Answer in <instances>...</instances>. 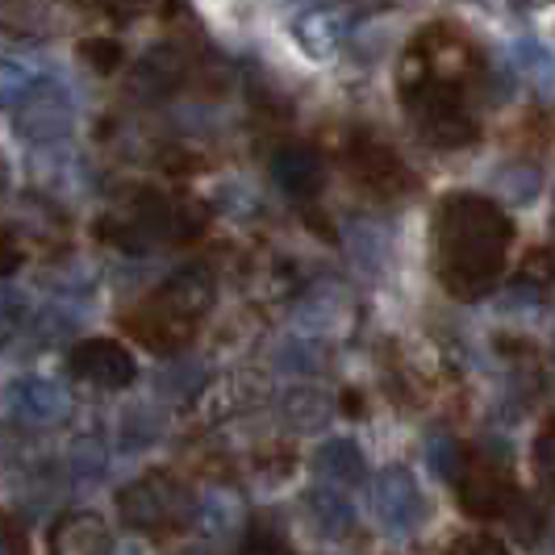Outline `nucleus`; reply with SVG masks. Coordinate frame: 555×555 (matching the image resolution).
Wrapping results in <instances>:
<instances>
[{"label":"nucleus","mask_w":555,"mask_h":555,"mask_svg":"<svg viewBox=\"0 0 555 555\" xmlns=\"http://www.w3.org/2000/svg\"><path fill=\"white\" fill-rule=\"evenodd\" d=\"M514 243V225L489 196L455 193L439 209V276L443 284L476 301L493 293V284L505 272V255Z\"/></svg>","instance_id":"f257e3e1"},{"label":"nucleus","mask_w":555,"mask_h":555,"mask_svg":"<svg viewBox=\"0 0 555 555\" xmlns=\"http://www.w3.org/2000/svg\"><path fill=\"white\" fill-rule=\"evenodd\" d=\"M209 306H214V272L205 263H193V268H180L171 280H164L126 318V326L151 351H180L196 334V322L209 313Z\"/></svg>","instance_id":"f03ea898"},{"label":"nucleus","mask_w":555,"mask_h":555,"mask_svg":"<svg viewBox=\"0 0 555 555\" xmlns=\"http://www.w3.org/2000/svg\"><path fill=\"white\" fill-rule=\"evenodd\" d=\"M468 80H447L430 76L414 63L401 67V92H405V113L414 130L430 146H468L476 139V113Z\"/></svg>","instance_id":"7ed1b4c3"},{"label":"nucleus","mask_w":555,"mask_h":555,"mask_svg":"<svg viewBox=\"0 0 555 555\" xmlns=\"http://www.w3.org/2000/svg\"><path fill=\"white\" fill-rule=\"evenodd\" d=\"M201 209L180 205L164 193H139L130 196L113 218H105V238L121 250H155V247H180L201 234Z\"/></svg>","instance_id":"20e7f679"},{"label":"nucleus","mask_w":555,"mask_h":555,"mask_svg":"<svg viewBox=\"0 0 555 555\" xmlns=\"http://www.w3.org/2000/svg\"><path fill=\"white\" fill-rule=\"evenodd\" d=\"M117 509L126 518L130 530H142V534H171V530H184L193 522L196 501L189 493V485H180L171 473H151L134 480L121 498H117Z\"/></svg>","instance_id":"39448f33"},{"label":"nucleus","mask_w":555,"mask_h":555,"mask_svg":"<svg viewBox=\"0 0 555 555\" xmlns=\"http://www.w3.org/2000/svg\"><path fill=\"white\" fill-rule=\"evenodd\" d=\"M451 480H455V498L460 505L480 518V522H493L505 518L514 505H518V489L509 480V464L493 460L489 451H455V464H451Z\"/></svg>","instance_id":"423d86ee"},{"label":"nucleus","mask_w":555,"mask_h":555,"mask_svg":"<svg viewBox=\"0 0 555 555\" xmlns=\"http://www.w3.org/2000/svg\"><path fill=\"white\" fill-rule=\"evenodd\" d=\"M76 126V96L59 80H38L22 88L17 101V130L29 142H59Z\"/></svg>","instance_id":"0eeeda50"},{"label":"nucleus","mask_w":555,"mask_h":555,"mask_svg":"<svg viewBox=\"0 0 555 555\" xmlns=\"http://www.w3.org/2000/svg\"><path fill=\"white\" fill-rule=\"evenodd\" d=\"M351 176L360 180L363 189L380 201H397L414 189V176L410 167L401 164V155L385 146L376 134H360L356 146H351Z\"/></svg>","instance_id":"6e6552de"},{"label":"nucleus","mask_w":555,"mask_h":555,"mask_svg":"<svg viewBox=\"0 0 555 555\" xmlns=\"http://www.w3.org/2000/svg\"><path fill=\"white\" fill-rule=\"evenodd\" d=\"M72 372H76V380L92 385V389H126V385H134L139 363L117 338H88L72 351Z\"/></svg>","instance_id":"1a4fd4ad"},{"label":"nucleus","mask_w":555,"mask_h":555,"mask_svg":"<svg viewBox=\"0 0 555 555\" xmlns=\"http://www.w3.org/2000/svg\"><path fill=\"white\" fill-rule=\"evenodd\" d=\"M372 505H376V518L389 530H414L426 518V498H422L410 468H385L376 476Z\"/></svg>","instance_id":"9d476101"},{"label":"nucleus","mask_w":555,"mask_h":555,"mask_svg":"<svg viewBox=\"0 0 555 555\" xmlns=\"http://www.w3.org/2000/svg\"><path fill=\"white\" fill-rule=\"evenodd\" d=\"M272 171H276V184L293 201H309V196L322 193V180H326V164L322 155L309 146V142H284L272 159Z\"/></svg>","instance_id":"9b49d317"},{"label":"nucleus","mask_w":555,"mask_h":555,"mask_svg":"<svg viewBox=\"0 0 555 555\" xmlns=\"http://www.w3.org/2000/svg\"><path fill=\"white\" fill-rule=\"evenodd\" d=\"M67 410H72L67 392L42 376H26L9 389V414L22 426H55L59 417H67Z\"/></svg>","instance_id":"f8f14e48"},{"label":"nucleus","mask_w":555,"mask_h":555,"mask_svg":"<svg viewBox=\"0 0 555 555\" xmlns=\"http://www.w3.org/2000/svg\"><path fill=\"white\" fill-rule=\"evenodd\" d=\"M189 76V59L180 47H155V51H146V55L134 63V72H130V83H134V92L139 96H171L180 83Z\"/></svg>","instance_id":"ddd939ff"},{"label":"nucleus","mask_w":555,"mask_h":555,"mask_svg":"<svg viewBox=\"0 0 555 555\" xmlns=\"http://www.w3.org/2000/svg\"><path fill=\"white\" fill-rule=\"evenodd\" d=\"M51 552H63V555L113 552V534L96 514L72 509V514H63L55 522V530H51Z\"/></svg>","instance_id":"4468645a"},{"label":"nucleus","mask_w":555,"mask_h":555,"mask_svg":"<svg viewBox=\"0 0 555 555\" xmlns=\"http://www.w3.org/2000/svg\"><path fill=\"white\" fill-rule=\"evenodd\" d=\"M51 26H55L51 0H0V29L17 38H42Z\"/></svg>","instance_id":"2eb2a0df"},{"label":"nucleus","mask_w":555,"mask_h":555,"mask_svg":"<svg viewBox=\"0 0 555 555\" xmlns=\"http://www.w3.org/2000/svg\"><path fill=\"white\" fill-rule=\"evenodd\" d=\"M318 468L338 485H360L363 480V451L351 439H331L318 451Z\"/></svg>","instance_id":"dca6fc26"},{"label":"nucleus","mask_w":555,"mask_h":555,"mask_svg":"<svg viewBox=\"0 0 555 555\" xmlns=\"http://www.w3.org/2000/svg\"><path fill=\"white\" fill-rule=\"evenodd\" d=\"M309 505H313V514H318L322 530H331V534H347V527H351V505L338 498V493H331V489H313Z\"/></svg>","instance_id":"f3484780"},{"label":"nucleus","mask_w":555,"mask_h":555,"mask_svg":"<svg viewBox=\"0 0 555 555\" xmlns=\"http://www.w3.org/2000/svg\"><path fill=\"white\" fill-rule=\"evenodd\" d=\"M243 552H288V539L276 534V527H268V522H255L243 539Z\"/></svg>","instance_id":"a211bd4d"},{"label":"nucleus","mask_w":555,"mask_h":555,"mask_svg":"<svg viewBox=\"0 0 555 555\" xmlns=\"http://www.w3.org/2000/svg\"><path fill=\"white\" fill-rule=\"evenodd\" d=\"M83 55H88V63H96L101 72H113L121 63V47L113 38H92V42H83Z\"/></svg>","instance_id":"6ab92c4d"},{"label":"nucleus","mask_w":555,"mask_h":555,"mask_svg":"<svg viewBox=\"0 0 555 555\" xmlns=\"http://www.w3.org/2000/svg\"><path fill=\"white\" fill-rule=\"evenodd\" d=\"M88 9H101V13H109V17H139L146 13L155 0H80Z\"/></svg>","instance_id":"aec40b11"},{"label":"nucleus","mask_w":555,"mask_h":555,"mask_svg":"<svg viewBox=\"0 0 555 555\" xmlns=\"http://www.w3.org/2000/svg\"><path fill=\"white\" fill-rule=\"evenodd\" d=\"M534 473H539V485L543 493L552 489V430L539 435V447H534Z\"/></svg>","instance_id":"412c9836"},{"label":"nucleus","mask_w":555,"mask_h":555,"mask_svg":"<svg viewBox=\"0 0 555 555\" xmlns=\"http://www.w3.org/2000/svg\"><path fill=\"white\" fill-rule=\"evenodd\" d=\"M17 263H22V247H17V238L0 225V276H9V272H17Z\"/></svg>","instance_id":"4be33fe9"},{"label":"nucleus","mask_w":555,"mask_h":555,"mask_svg":"<svg viewBox=\"0 0 555 555\" xmlns=\"http://www.w3.org/2000/svg\"><path fill=\"white\" fill-rule=\"evenodd\" d=\"M22 547H26V539L13 530L9 518H0V552H22Z\"/></svg>","instance_id":"5701e85b"},{"label":"nucleus","mask_w":555,"mask_h":555,"mask_svg":"<svg viewBox=\"0 0 555 555\" xmlns=\"http://www.w3.org/2000/svg\"><path fill=\"white\" fill-rule=\"evenodd\" d=\"M455 552H501L498 539H455Z\"/></svg>","instance_id":"b1692460"}]
</instances>
